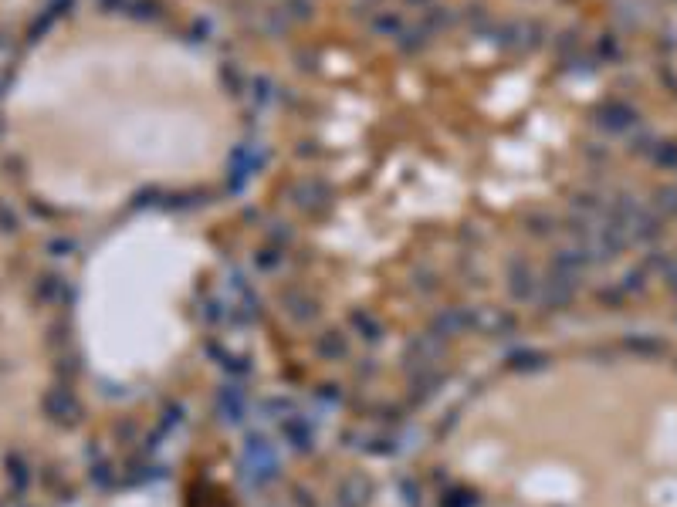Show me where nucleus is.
Here are the masks:
<instances>
[{
  "label": "nucleus",
  "mask_w": 677,
  "mask_h": 507,
  "mask_svg": "<svg viewBox=\"0 0 677 507\" xmlns=\"http://www.w3.org/2000/svg\"><path fill=\"white\" fill-rule=\"evenodd\" d=\"M444 464L505 507H677V386L607 362L515 369L457 409Z\"/></svg>",
  "instance_id": "obj_1"
},
{
  "label": "nucleus",
  "mask_w": 677,
  "mask_h": 507,
  "mask_svg": "<svg viewBox=\"0 0 677 507\" xmlns=\"http://www.w3.org/2000/svg\"><path fill=\"white\" fill-rule=\"evenodd\" d=\"M200 271L203 254L169 234H149V247L129 261L115 298V349L109 355L115 382H153L186 352Z\"/></svg>",
  "instance_id": "obj_2"
}]
</instances>
